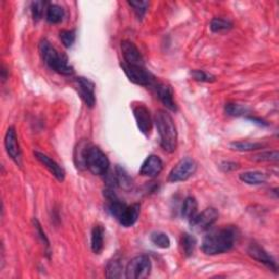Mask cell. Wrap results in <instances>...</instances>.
Masks as SVG:
<instances>
[{
    "label": "cell",
    "mask_w": 279,
    "mask_h": 279,
    "mask_svg": "<svg viewBox=\"0 0 279 279\" xmlns=\"http://www.w3.org/2000/svg\"><path fill=\"white\" fill-rule=\"evenodd\" d=\"M39 53L41 59L55 72L61 75H72L74 73V69L69 65L67 58L56 51L48 40L43 39L40 41Z\"/></svg>",
    "instance_id": "cell-3"
},
{
    "label": "cell",
    "mask_w": 279,
    "mask_h": 279,
    "mask_svg": "<svg viewBox=\"0 0 279 279\" xmlns=\"http://www.w3.org/2000/svg\"><path fill=\"white\" fill-rule=\"evenodd\" d=\"M132 109H133V114H134V118H135L138 130L141 131V133H143L145 136H149L151 134L152 127H153V121H152L150 110L144 104H141V103L135 104Z\"/></svg>",
    "instance_id": "cell-10"
},
{
    "label": "cell",
    "mask_w": 279,
    "mask_h": 279,
    "mask_svg": "<svg viewBox=\"0 0 279 279\" xmlns=\"http://www.w3.org/2000/svg\"><path fill=\"white\" fill-rule=\"evenodd\" d=\"M239 179L242 182L250 185H259L263 184L267 181V174L260 171H247L239 176Z\"/></svg>",
    "instance_id": "cell-18"
},
{
    "label": "cell",
    "mask_w": 279,
    "mask_h": 279,
    "mask_svg": "<svg viewBox=\"0 0 279 279\" xmlns=\"http://www.w3.org/2000/svg\"><path fill=\"white\" fill-rule=\"evenodd\" d=\"M248 254L252 257L253 260L266 265L267 267L273 269L274 271H277V263L274 260V257L269 255L266 251L259 246V244L256 243L251 244V246L248 248Z\"/></svg>",
    "instance_id": "cell-13"
},
{
    "label": "cell",
    "mask_w": 279,
    "mask_h": 279,
    "mask_svg": "<svg viewBox=\"0 0 279 279\" xmlns=\"http://www.w3.org/2000/svg\"><path fill=\"white\" fill-rule=\"evenodd\" d=\"M85 168L95 176H104L109 170V159L100 148L88 145L85 153Z\"/></svg>",
    "instance_id": "cell-4"
},
{
    "label": "cell",
    "mask_w": 279,
    "mask_h": 279,
    "mask_svg": "<svg viewBox=\"0 0 279 279\" xmlns=\"http://www.w3.org/2000/svg\"><path fill=\"white\" fill-rule=\"evenodd\" d=\"M123 271V265L119 257L116 256L113 260L109 261L106 267V277L107 278H121Z\"/></svg>",
    "instance_id": "cell-21"
},
{
    "label": "cell",
    "mask_w": 279,
    "mask_h": 279,
    "mask_svg": "<svg viewBox=\"0 0 279 279\" xmlns=\"http://www.w3.org/2000/svg\"><path fill=\"white\" fill-rule=\"evenodd\" d=\"M195 246H197V239L193 236L189 234H184L182 236V238H181V248H182L184 255L191 256L194 252Z\"/></svg>",
    "instance_id": "cell-23"
},
{
    "label": "cell",
    "mask_w": 279,
    "mask_h": 279,
    "mask_svg": "<svg viewBox=\"0 0 279 279\" xmlns=\"http://www.w3.org/2000/svg\"><path fill=\"white\" fill-rule=\"evenodd\" d=\"M121 51L125 64L144 67L143 56L134 43H132L130 40L121 41Z\"/></svg>",
    "instance_id": "cell-12"
},
{
    "label": "cell",
    "mask_w": 279,
    "mask_h": 279,
    "mask_svg": "<svg viewBox=\"0 0 279 279\" xmlns=\"http://www.w3.org/2000/svg\"><path fill=\"white\" fill-rule=\"evenodd\" d=\"M231 149L240 152H250V151H256L261 150L263 148V144L261 143H252L248 141H239V142H232L230 144Z\"/></svg>",
    "instance_id": "cell-26"
},
{
    "label": "cell",
    "mask_w": 279,
    "mask_h": 279,
    "mask_svg": "<svg viewBox=\"0 0 279 279\" xmlns=\"http://www.w3.org/2000/svg\"><path fill=\"white\" fill-rule=\"evenodd\" d=\"M128 4L130 5V7L133 8V11L135 12L137 19L140 20L144 17L149 7V2H129Z\"/></svg>",
    "instance_id": "cell-31"
},
{
    "label": "cell",
    "mask_w": 279,
    "mask_h": 279,
    "mask_svg": "<svg viewBox=\"0 0 279 279\" xmlns=\"http://www.w3.org/2000/svg\"><path fill=\"white\" fill-rule=\"evenodd\" d=\"M191 75L195 81H199V82L209 83V82H214L216 80L214 75L203 71V70H193L191 72Z\"/></svg>",
    "instance_id": "cell-32"
},
{
    "label": "cell",
    "mask_w": 279,
    "mask_h": 279,
    "mask_svg": "<svg viewBox=\"0 0 279 279\" xmlns=\"http://www.w3.org/2000/svg\"><path fill=\"white\" fill-rule=\"evenodd\" d=\"M90 248L95 254H100L104 248V228L101 225L94 226L90 237Z\"/></svg>",
    "instance_id": "cell-19"
},
{
    "label": "cell",
    "mask_w": 279,
    "mask_h": 279,
    "mask_svg": "<svg viewBox=\"0 0 279 279\" xmlns=\"http://www.w3.org/2000/svg\"><path fill=\"white\" fill-rule=\"evenodd\" d=\"M33 221H34L35 229L37 230V234L39 235V237L41 238V240H43V242L46 244L47 249H50V241H48L47 237H46V235H45V232H44V230H43V228H41V226H40V224H39V221H38L37 219H34Z\"/></svg>",
    "instance_id": "cell-34"
},
{
    "label": "cell",
    "mask_w": 279,
    "mask_h": 279,
    "mask_svg": "<svg viewBox=\"0 0 279 279\" xmlns=\"http://www.w3.org/2000/svg\"><path fill=\"white\" fill-rule=\"evenodd\" d=\"M34 155L36 157L39 162L43 164L46 168L50 170V172L53 174V176L57 179L58 181H64L66 177V172L65 170L61 168V167L55 162L54 159H52L50 156H47L46 154L41 152H34Z\"/></svg>",
    "instance_id": "cell-16"
},
{
    "label": "cell",
    "mask_w": 279,
    "mask_h": 279,
    "mask_svg": "<svg viewBox=\"0 0 279 279\" xmlns=\"http://www.w3.org/2000/svg\"><path fill=\"white\" fill-rule=\"evenodd\" d=\"M74 86L76 90H78V93L83 100V102L86 104V106L89 108H93L96 104L94 83L86 78L80 76V78H76L74 82Z\"/></svg>",
    "instance_id": "cell-9"
},
{
    "label": "cell",
    "mask_w": 279,
    "mask_h": 279,
    "mask_svg": "<svg viewBox=\"0 0 279 279\" xmlns=\"http://www.w3.org/2000/svg\"><path fill=\"white\" fill-rule=\"evenodd\" d=\"M164 164L160 157H158L157 155H150L143 162L141 169H140V174L144 177L154 178L162 172Z\"/></svg>",
    "instance_id": "cell-14"
},
{
    "label": "cell",
    "mask_w": 279,
    "mask_h": 279,
    "mask_svg": "<svg viewBox=\"0 0 279 279\" xmlns=\"http://www.w3.org/2000/svg\"><path fill=\"white\" fill-rule=\"evenodd\" d=\"M182 217L187 220H191L198 214V202L193 197L187 198L183 202L182 209H181Z\"/></svg>",
    "instance_id": "cell-20"
},
{
    "label": "cell",
    "mask_w": 279,
    "mask_h": 279,
    "mask_svg": "<svg viewBox=\"0 0 279 279\" xmlns=\"http://www.w3.org/2000/svg\"><path fill=\"white\" fill-rule=\"evenodd\" d=\"M156 94L159 101L162 102L167 109L171 111H177L178 107L173 99V89L170 85L165 83H159L156 85Z\"/></svg>",
    "instance_id": "cell-17"
},
{
    "label": "cell",
    "mask_w": 279,
    "mask_h": 279,
    "mask_svg": "<svg viewBox=\"0 0 279 279\" xmlns=\"http://www.w3.org/2000/svg\"><path fill=\"white\" fill-rule=\"evenodd\" d=\"M238 238V230L235 227H222L212 230L202 241V251L207 255H217L231 250Z\"/></svg>",
    "instance_id": "cell-1"
},
{
    "label": "cell",
    "mask_w": 279,
    "mask_h": 279,
    "mask_svg": "<svg viewBox=\"0 0 279 279\" xmlns=\"http://www.w3.org/2000/svg\"><path fill=\"white\" fill-rule=\"evenodd\" d=\"M220 168L224 170V171H231V170H235L238 168V164H235V163H230V162H225L222 163L220 165Z\"/></svg>",
    "instance_id": "cell-35"
},
{
    "label": "cell",
    "mask_w": 279,
    "mask_h": 279,
    "mask_svg": "<svg viewBox=\"0 0 279 279\" xmlns=\"http://www.w3.org/2000/svg\"><path fill=\"white\" fill-rule=\"evenodd\" d=\"M64 16H65V11L58 5H51L47 8V11H46L47 22H50L52 24L60 23L62 19H64Z\"/></svg>",
    "instance_id": "cell-22"
},
{
    "label": "cell",
    "mask_w": 279,
    "mask_h": 279,
    "mask_svg": "<svg viewBox=\"0 0 279 279\" xmlns=\"http://www.w3.org/2000/svg\"><path fill=\"white\" fill-rule=\"evenodd\" d=\"M116 180H117V184L122 187L123 189H129L132 185V180L128 176V173L122 169L121 167H117L116 168Z\"/></svg>",
    "instance_id": "cell-28"
},
{
    "label": "cell",
    "mask_w": 279,
    "mask_h": 279,
    "mask_svg": "<svg viewBox=\"0 0 279 279\" xmlns=\"http://www.w3.org/2000/svg\"><path fill=\"white\" fill-rule=\"evenodd\" d=\"M232 29V23L221 18H214L211 22V30L214 33H219Z\"/></svg>",
    "instance_id": "cell-27"
},
{
    "label": "cell",
    "mask_w": 279,
    "mask_h": 279,
    "mask_svg": "<svg viewBox=\"0 0 279 279\" xmlns=\"http://www.w3.org/2000/svg\"><path fill=\"white\" fill-rule=\"evenodd\" d=\"M219 217V213L214 207L205 208L201 214H197L190 220L191 228L197 232H203L211 228Z\"/></svg>",
    "instance_id": "cell-8"
},
{
    "label": "cell",
    "mask_w": 279,
    "mask_h": 279,
    "mask_svg": "<svg viewBox=\"0 0 279 279\" xmlns=\"http://www.w3.org/2000/svg\"><path fill=\"white\" fill-rule=\"evenodd\" d=\"M5 148L10 158L15 162L17 165H22V153H21V149L18 141V136L16 133V130L13 127L8 128L5 135Z\"/></svg>",
    "instance_id": "cell-11"
},
{
    "label": "cell",
    "mask_w": 279,
    "mask_h": 279,
    "mask_svg": "<svg viewBox=\"0 0 279 279\" xmlns=\"http://www.w3.org/2000/svg\"><path fill=\"white\" fill-rule=\"evenodd\" d=\"M152 263L148 255H138L132 259L125 268V278L143 279L151 274Z\"/></svg>",
    "instance_id": "cell-5"
},
{
    "label": "cell",
    "mask_w": 279,
    "mask_h": 279,
    "mask_svg": "<svg viewBox=\"0 0 279 279\" xmlns=\"http://www.w3.org/2000/svg\"><path fill=\"white\" fill-rule=\"evenodd\" d=\"M140 213H141V205L138 203L132 204V205H125L123 211L121 212L120 216L118 217L117 220L120 222L121 226L125 228H130L137 221L140 217Z\"/></svg>",
    "instance_id": "cell-15"
},
{
    "label": "cell",
    "mask_w": 279,
    "mask_h": 279,
    "mask_svg": "<svg viewBox=\"0 0 279 279\" xmlns=\"http://www.w3.org/2000/svg\"><path fill=\"white\" fill-rule=\"evenodd\" d=\"M198 169V165L195 160L185 157L180 160V162L171 169L168 180L170 182H182L190 179Z\"/></svg>",
    "instance_id": "cell-7"
},
{
    "label": "cell",
    "mask_w": 279,
    "mask_h": 279,
    "mask_svg": "<svg viewBox=\"0 0 279 279\" xmlns=\"http://www.w3.org/2000/svg\"><path fill=\"white\" fill-rule=\"evenodd\" d=\"M155 124L159 135L160 146L164 151L173 153L178 144V132L172 117L166 110H157L155 114Z\"/></svg>",
    "instance_id": "cell-2"
},
{
    "label": "cell",
    "mask_w": 279,
    "mask_h": 279,
    "mask_svg": "<svg viewBox=\"0 0 279 279\" xmlns=\"http://www.w3.org/2000/svg\"><path fill=\"white\" fill-rule=\"evenodd\" d=\"M44 2H34L32 3V15L35 21H38L41 18H43V13H44V7H45Z\"/></svg>",
    "instance_id": "cell-33"
},
{
    "label": "cell",
    "mask_w": 279,
    "mask_h": 279,
    "mask_svg": "<svg viewBox=\"0 0 279 279\" xmlns=\"http://www.w3.org/2000/svg\"><path fill=\"white\" fill-rule=\"evenodd\" d=\"M151 241L154 246L160 249H168L170 247V239L165 232L156 231L151 235Z\"/></svg>",
    "instance_id": "cell-25"
},
{
    "label": "cell",
    "mask_w": 279,
    "mask_h": 279,
    "mask_svg": "<svg viewBox=\"0 0 279 279\" xmlns=\"http://www.w3.org/2000/svg\"><path fill=\"white\" fill-rule=\"evenodd\" d=\"M226 114L232 117H240L249 113V108L244 105L237 103H227L225 106Z\"/></svg>",
    "instance_id": "cell-24"
},
{
    "label": "cell",
    "mask_w": 279,
    "mask_h": 279,
    "mask_svg": "<svg viewBox=\"0 0 279 279\" xmlns=\"http://www.w3.org/2000/svg\"><path fill=\"white\" fill-rule=\"evenodd\" d=\"M278 151H266L254 155L252 159L255 162H278Z\"/></svg>",
    "instance_id": "cell-29"
},
{
    "label": "cell",
    "mask_w": 279,
    "mask_h": 279,
    "mask_svg": "<svg viewBox=\"0 0 279 279\" xmlns=\"http://www.w3.org/2000/svg\"><path fill=\"white\" fill-rule=\"evenodd\" d=\"M59 38L61 40L62 45L66 48L72 47L75 41V31L73 30H62L59 33Z\"/></svg>",
    "instance_id": "cell-30"
},
{
    "label": "cell",
    "mask_w": 279,
    "mask_h": 279,
    "mask_svg": "<svg viewBox=\"0 0 279 279\" xmlns=\"http://www.w3.org/2000/svg\"><path fill=\"white\" fill-rule=\"evenodd\" d=\"M120 67L125 75L128 76V79L136 85L151 86L154 83V76L142 66L128 65L123 62V64H120Z\"/></svg>",
    "instance_id": "cell-6"
},
{
    "label": "cell",
    "mask_w": 279,
    "mask_h": 279,
    "mask_svg": "<svg viewBox=\"0 0 279 279\" xmlns=\"http://www.w3.org/2000/svg\"><path fill=\"white\" fill-rule=\"evenodd\" d=\"M247 119L250 120V121H253L254 123H257V124H260V125H267V123L261 120V119H257V118L255 117H247Z\"/></svg>",
    "instance_id": "cell-36"
}]
</instances>
